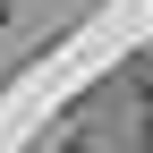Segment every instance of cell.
<instances>
[{
	"label": "cell",
	"instance_id": "1",
	"mask_svg": "<svg viewBox=\"0 0 153 153\" xmlns=\"http://www.w3.org/2000/svg\"><path fill=\"white\" fill-rule=\"evenodd\" d=\"M145 145H153V76H145Z\"/></svg>",
	"mask_w": 153,
	"mask_h": 153
},
{
	"label": "cell",
	"instance_id": "2",
	"mask_svg": "<svg viewBox=\"0 0 153 153\" xmlns=\"http://www.w3.org/2000/svg\"><path fill=\"white\" fill-rule=\"evenodd\" d=\"M0 26H9V0H0Z\"/></svg>",
	"mask_w": 153,
	"mask_h": 153
}]
</instances>
